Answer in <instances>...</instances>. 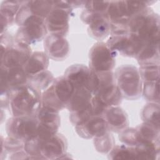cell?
Listing matches in <instances>:
<instances>
[{
    "label": "cell",
    "instance_id": "cell-1",
    "mask_svg": "<svg viewBox=\"0 0 160 160\" xmlns=\"http://www.w3.org/2000/svg\"><path fill=\"white\" fill-rule=\"evenodd\" d=\"M41 92L28 84L9 91L8 109L12 116L35 115L41 106Z\"/></svg>",
    "mask_w": 160,
    "mask_h": 160
},
{
    "label": "cell",
    "instance_id": "cell-2",
    "mask_svg": "<svg viewBox=\"0 0 160 160\" xmlns=\"http://www.w3.org/2000/svg\"><path fill=\"white\" fill-rule=\"evenodd\" d=\"M159 16L148 6L134 15L128 22V32L139 37L144 44L149 42H159Z\"/></svg>",
    "mask_w": 160,
    "mask_h": 160
},
{
    "label": "cell",
    "instance_id": "cell-3",
    "mask_svg": "<svg viewBox=\"0 0 160 160\" xmlns=\"http://www.w3.org/2000/svg\"><path fill=\"white\" fill-rule=\"evenodd\" d=\"M149 1H110L106 16L111 25V34L128 32L126 26L130 19L149 6Z\"/></svg>",
    "mask_w": 160,
    "mask_h": 160
},
{
    "label": "cell",
    "instance_id": "cell-4",
    "mask_svg": "<svg viewBox=\"0 0 160 160\" xmlns=\"http://www.w3.org/2000/svg\"><path fill=\"white\" fill-rule=\"evenodd\" d=\"M74 91V87L64 76L57 77L42 92L41 106L59 112L66 108Z\"/></svg>",
    "mask_w": 160,
    "mask_h": 160
},
{
    "label": "cell",
    "instance_id": "cell-5",
    "mask_svg": "<svg viewBox=\"0 0 160 160\" xmlns=\"http://www.w3.org/2000/svg\"><path fill=\"white\" fill-rule=\"evenodd\" d=\"M114 75L122 98L135 100L141 97L142 81L137 67L132 64H123L116 69Z\"/></svg>",
    "mask_w": 160,
    "mask_h": 160
},
{
    "label": "cell",
    "instance_id": "cell-6",
    "mask_svg": "<svg viewBox=\"0 0 160 160\" xmlns=\"http://www.w3.org/2000/svg\"><path fill=\"white\" fill-rule=\"evenodd\" d=\"M53 5L45 19L48 32L65 37L69 31V16L72 8L66 1H53Z\"/></svg>",
    "mask_w": 160,
    "mask_h": 160
},
{
    "label": "cell",
    "instance_id": "cell-7",
    "mask_svg": "<svg viewBox=\"0 0 160 160\" xmlns=\"http://www.w3.org/2000/svg\"><path fill=\"white\" fill-rule=\"evenodd\" d=\"M106 43L116 54L134 58L144 45L138 36L131 32L111 34Z\"/></svg>",
    "mask_w": 160,
    "mask_h": 160
},
{
    "label": "cell",
    "instance_id": "cell-8",
    "mask_svg": "<svg viewBox=\"0 0 160 160\" xmlns=\"http://www.w3.org/2000/svg\"><path fill=\"white\" fill-rule=\"evenodd\" d=\"M117 54L111 50L106 43L98 41L90 49L89 68L96 73L113 71Z\"/></svg>",
    "mask_w": 160,
    "mask_h": 160
},
{
    "label": "cell",
    "instance_id": "cell-9",
    "mask_svg": "<svg viewBox=\"0 0 160 160\" xmlns=\"http://www.w3.org/2000/svg\"><path fill=\"white\" fill-rule=\"evenodd\" d=\"M38 121L35 115L12 116L6 122V130L8 136L22 142L37 136Z\"/></svg>",
    "mask_w": 160,
    "mask_h": 160
},
{
    "label": "cell",
    "instance_id": "cell-10",
    "mask_svg": "<svg viewBox=\"0 0 160 160\" xmlns=\"http://www.w3.org/2000/svg\"><path fill=\"white\" fill-rule=\"evenodd\" d=\"M83 22L88 25V33L94 39L101 41L111 34V25L106 14L84 9L81 14Z\"/></svg>",
    "mask_w": 160,
    "mask_h": 160
},
{
    "label": "cell",
    "instance_id": "cell-11",
    "mask_svg": "<svg viewBox=\"0 0 160 160\" xmlns=\"http://www.w3.org/2000/svg\"><path fill=\"white\" fill-rule=\"evenodd\" d=\"M35 116L38 121L37 136L39 138L46 140L58 133L61 124L59 112L41 106Z\"/></svg>",
    "mask_w": 160,
    "mask_h": 160
},
{
    "label": "cell",
    "instance_id": "cell-12",
    "mask_svg": "<svg viewBox=\"0 0 160 160\" xmlns=\"http://www.w3.org/2000/svg\"><path fill=\"white\" fill-rule=\"evenodd\" d=\"M32 53L29 45L16 41L14 44L1 56V67H23Z\"/></svg>",
    "mask_w": 160,
    "mask_h": 160
},
{
    "label": "cell",
    "instance_id": "cell-13",
    "mask_svg": "<svg viewBox=\"0 0 160 160\" xmlns=\"http://www.w3.org/2000/svg\"><path fill=\"white\" fill-rule=\"evenodd\" d=\"M44 52L54 61H64L70 52L69 44L65 37L49 34L44 39Z\"/></svg>",
    "mask_w": 160,
    "mask_h": 160
},
{
    "label": "cell",
    "instance_id": "cell-14",
    "mask_svg": "<svg viewBox=\"0 0 160 160\" xmlns=\"http://www.w3.org/2000/svg\"><path fill=\"white\" fill-rule=\"evenodd\" d=\"M67 148V140L61 134L57 133L46 140L40 139L39 152L42 159H60L66 152Z\"/></svg>",
    "mask_w": 160,
    "mask_h": 160
},
{
    "label": "cell",
    "instance_id": "cell-15",
    "mask_svg": "<svg viewBox=\"0 0 160 160\" xmlns=\"http://www.w3.org/2000/svg\"><path fill=\"white\" fill-rule=\"evenodd\" d=\"M47 34L45 22H36L19 27L14 37L16 41L30 46L44 39Z\"/></svg>",
    "mask_w": 160,
    "mask_h": 160
},
{
    "label": "cell",
    "instance_id": "cell-16",
    "mask_svg": "<svg viewBox=\"0 0 160 160\" xmlns=\"http://www.w3.org/2000/svg\"><path fill=\"white\" fill-rule=\"evenodd\" d=\"M28 78L23 67H1V93L9 92L14 88L27 84Z\"/></svg>",
    "mask_w": 160,
    "mask_h": 160
},
{
    "label": "cell",
    "instance_id": "cell-17",
    "mask_svg": "<svg viewBox=\"0 0 160 160\" xmlns=\"http://www.w3.org/2000/svg\"><path fill=\"white\" fill-rule=\"evenodd\" d=\"M76 132L82 138L92 139L108 131L102 116H92L88 120L75 126Z\"/></svg>",
    "mask_w": 160,
    "mask_h": 160
},
{
    "label": "cell",
    "instance_id": "cell-18",
    "mask_svg": "<svg viewBox=\"0 0 160 160\" xmlns=\"http://www.w3.org/2000/svg\"><path fill=\"white\" fill-rule=\"evenodd\" d=\"M102 116L107 124L108 131L119 133L128 127V114L119 106L108 108Z\"/></svg>",
    "mask_w": 160,
    "mask_h": 160
},
{
    "label": "cell",
    "instance_id": "cell-19",
    "mask_svg": "<svg viewBox=\"0 0 160 160\" xmlns=\"http://www.w3.org/2000/svg\"><path fill=\"white\" fill-rule=\"evenodd\" d=\"M91 71L84 64H76L69 66L64 76L72 84L75 89L86 87L88 88Z\"/></svg>",
    "mask_w": 160,
    "mask_h": 160
},
{
    "label": "cell",
    "instance_id": "cell-20",
    "mask_svg": "<svg viewBox=\"0 0 160 160\" xmlns=\"http://www.w3.org/2000/svg\"><path fill=\"white\" fill-rule=\"evenodd\" d=\"M23 2L22 1H4L1 3V34L5 32L15 22L17 13Z\"/></svg>",
    "mask_w": 160,
    "mask_h": 160
},
{
    "label": "cell",
    "instance_id": "cell-21",
    "mask_svg": "<svg viewBox=\"0 0 160 160\" xmlns=\"http://www.w3.org/2000/svg\"><path fill=\"white\" fill-rule=\"evenodd\" d=\"M94 95L106 108L119 106L121 103L123 98L116 82L101 88Z\"/></svg>",
    "mask_w": 160,
    "mask_h": 160
},
{
    "label": "cell",
    "instance_id": "cell-22",
    "mask_svg": "<svg viewBox=\"0 0 160 160\" xmlns=\"http://www.w3.org/2000/svg\"><path fill=\"white\" fill-rule=\"evenodd\" d=\"M49 64V58L43 51L33 52L23 68L28 76L46 71Z\"/></svg>",
    "mask_w": 160,
    "mask_h": 160
},
{
    "label": "cell",
    "instance_id": "cell-23",
    "mask_svg": "<svg viewBox=\"0 0 160 160\" xmlns=\"http://www.w3.org/2000/svg\"><path fill=\"white\" fill-rule=\"evenodd\" d=\"M136 59L140 66L146 64L159 65V42L146 43Z\"/></svg>",
    "mask_w": 160,
    "mask_h": 160
},
{
    "label": "cell",
    "instance_id": "cell-24",
    "mask_svg": "<svg viewBox=\"0 0 160 160\" xmlns=\"http://www.w3.org/2000/svg\"><path fill=\"white\" fill-rule=\"evenodd\" d=\"M92 96V93L86 87L76 89L66 108L70 112L82 109L91 102Z\"/></svg>",
    "mask_w": 160,
    "mask_h": 160
},
{
    "label": "cell",
    "instance_id": "cell-25",
    "mask_svg": "<svg viewBox=\"0 0 160 160\" xmlns=\"http://www.w3.org/2000/svg\"><path fill=\"white\" fill-rule=\"evenodd\" d=\"M54 79L52 72L48 69L33 76H28V83L38 91L43 92L48 89Z\"/></svg>",
    "mask_w": 160,
    "mask_h": 160
},
{
    "label": "cell",
    "instance_id": "cell-26",
    "mask_svg": "<svg viewBox=\"0 0 160 160\" xmlns=\"http://www.w3.org/2000/svg\"><path fill=\"white\" fill-rule=\"evenodd\" d=\"M141 141L143 142H159V128L143 122L136 127Z\"/></svg>",
    "mask_w": 160,
    "mask_h": 160
},
{
    "label": "cell",
    "instance_id": "cell-27",
    "mask_svg": "<svg viewBox=\"0 0 160 160\" xmlns=\"http://www.w3.org/2000/svg\"><path fill=\"white\" fill-rule=\"evenodd\" d=\"M108 158L110 159H138L135 147L125 144L114 145L109 152Z\"/></svg>",
    "mask_w": 160,
    "mask_h": 160
},
{
    "label": "cell",
    "instance_id": "cell-28",
    "mask_svg": "<svg viewBox=\"0 0 160 160\" xmlns=\"http://www.w3.org/2000/svg\"><path fill=\"white\" fill-rule=\"evenodd\" d=\"M141 118L143 122L159 128V103H148L142 109Z\"/></svg>",
    "mask_w": 160,
    "mask_h": 160
},
{
    "label": "cell",
    "instance_id": "cell-29",
    "mask_svg": "<svg viewBox=\"0 0 160 160\" xmlns=\"http://www.w3.org/2000/svg\"><path fill=\"white\" fill-rule=\"evenodd\" d=\"M93 139L96 150L101 154L109 153L115 145L114 136L109 131L102 135L97 136Z\"/></svg>",
    "mask_w": 160,
    "mask_h": 160
},
{
    "label": "cell",
    "instance_id": "cell-30",
    "mask_svg": "<svg viewBox=\"0 0 160 160\" xmlns=\"http://www.w3.org/2000/svg\"><path fill=\"white\" fill-rule=\"evenodd\" d=\"M138 69L142 82L159 81V64L142 65Z\"/></svg>",
    "mask_w": 160,
    "mask_h": 160
},
{
    "label": "cell",
    "instance_id": "cell-31",
    "mask_svg": "<svg viewBox=\"0 0 160 160\" xmlns=\"http://www.w3.org/2000/svg\"><path fill=\"white\" fill-rule=\"evenodd\" d=\"M142 94L149 102L159 103V81L142 82Z\"/></svg>",
    "mask_w": 160,
    "mask_h": 160
},
{
    "label": "cell",
    "instance_id": "cell-32",
    "mask_svg": "<svg viewBox=\"0 0 160 160\" xmlns=\"http://www.w3.org/2000/svg\"><path fill=\"white\" fill-rule=\"evenodd\" d=\"M1 156H2L3 153L6 155L7 153H13L21 150L24 149V142L18 140L17 139L11 138L10 136L3 138V136H1Z\"/></svg>",
    "mask_w": 160,
    "mask_h": 160
},
{
    "label": "cell",
    "instance_id": "cell-33",
    "mask_svg": "<svg viewBox=\"0 0 160 160\" xmlns=\"http://www.w3.org/2000/svg\"><path fill=\"white\" fill-rule=\"evenodd\" d=\"M119 139L124 144L129 146H136L141 143L139 136L136 128H127L119 132Z\"/></svg>",
    "mask_w": 160,
    "mask_h": 160
},
{
    "label": "cell",
    "instance_id": "cell-34",
    "mask_svg": "<svg viewBox=\"0 0 160 160\" xmlns=\"http://www.w3.org/2000/svg\"><path fill=\"white\" fill-rule=\"evenodd\" d=\"M92 116V111L91 103L90 102L84 108L78 110L77 111L71 112L69 116V119L71 122L74 126H76L86 121Z\"/></svg>",
    "mask_w": 160,
    "mask_h": 160
},
{
    "label": "cell",
    "instance_id": "cell-35",
    "mask_svg": "<svg viewBox=\"0 0 160 160\" xmlns=\"http://www.w3.org/2000/svg\"><path fill=\"white\" fill-rule=\"evenodd\" d=\"M40 139L36 136L24 142V150L31 156L33 159H42L39 152Z\"/></svg>",
    "mask_w": 160,
    "mask_h": 160
},
{
    "label": "cell",
    "instance_id": "cell-36",
    "mask_svg": "<svg viewBox=\"0 0 160 160\" xmlns=\"http://www.w3.org/2000/svg\"><path fill=\"white\" fill-rule=\"evenodd\" d=\"M110 1H86L85 9L94 12L106 14Z\"/></svg>",
    "mask_w": 160,
    "mask_h": 160
},
{
    "label": "cell",
    "instance_id": "cell-37",
    "mask_svg": "<svg viewBox=\"0 0 160 160\" xmlns=\"http://www.w3.org/2000/svg\"><path fill=\"white\" fill-rule=\"evenodd\" d=\"M16 42L15 37L11 34L5 32L1 34V56L8 49H9Z\"/></svg>",
    "mask_w": 160,
    "mask_h": 160
},
{
    "label": "cell",
    "instance_id": "cell-38",
    "mask_svg": "<svg viewBox=\"0 0 160 160\" xmlns=\"http://www.w3.org/2000/svg\"><path fill=\"white\" fill-rule=\"evenodd\" d=\"M91 106L92 111V116H102L106 108L101 101L94 95H93L91 101Z\"/></svg>",
    "mask_w": 160,
    "mask_h": 160
},
{
    "label": "cell",
    "instance_id": "cell-39",
    "mask_svg": "<svg viewBox=\"0 0 160 160\" xmlns=\"http://www.w3.org/2000/svg\"><path fill=\"white\" fill-rule=\"evenodd\" d=\"M10 159H33L32 157L28 154L24 149L11 154Z\"/></svg>",
    "mask_w": 160,
    "mask_h": 160
}]
</instances>
